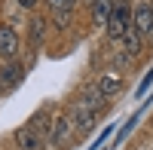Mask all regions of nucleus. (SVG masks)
<instances>
[{"label": "nucleus", "instance_id": "nucleus-1", "mask_svg": "<svg viewBox=\"0 0 153 150\" xmlns=\"http://www.w3.org/2000/svg\"><path fill=\"white\" fill-rule=\"evenodd\" d=\"M129 25H132L129 3H120V6H113L110 19H107V37H110V40H123V34L129 31Z\"/></svg>", "mask_w": 153, "mask_h": 150}, {"label": "nucleus", "instance_id": "nucleus-2", "mask_svg": "<svg viewBox=\"0 0 153 150\" xmlns=\"http://www.w3.org/2000/svg\"><path fill=\"white\" fill-rule=\"evenodd\" d=\"M132 28H135L138 34H141V37L153 34V6H150V3H138V6H135Z\"/></svg>", "mask_w": 153, "mask_h": 150}, {"label": "nucleus", "instance_id": "nucleus-3", "mask_svg": "<svg viewBox=\"0 0 153 150\" xmlns=\"http://www.w3.org/2000/svg\"><path fill=\"white\" fill-rule=\"evenodd\" d=\"M16 52H19V37H16L12 28L3 25V28H0V55H3V58H12Z\"/></svg>", "mask_w": 153, "mask_h": 150}, {"label": "nucleus", "instance_id": "nucleus-4", "mask_svg": "<svg viewBox=\"0 0 153 150\" xmlns=\"http://www.w3.org/2000/svg\"><path fill=\"white\" fill-rule=\"evenodd\" d=\"M16 144L22 150H43V141L37 135V129H19L16 132Z\"/></svg>", "mask_w": 153, "mask_h": 150}, {"label": "nucleus", "instance_id": "nucleus-5", "mask_svg": "<svg viewBox=\"0 0 153 150\" xmlns=\"http://www.w3.org/2000/svg\"><path fill=\"white\" fill-rule=\"evenodd\" d=\"M22 74H25V68L19 65V61H9V65L0 71V89H12V86L22 80Z\"/></svg>", "mask_w": 153, "mask_h": 150}, {"label": "nucleus", "instance_id": "nucleus-6", "mask_svg": "<svg viewBox=\"0 0 153 150\" xmlns=\"http://www.w3.org/2000/svg\"><path fill=\"white\" fill-rule=\"evenodd\" d=\"M110 12H113V0H95V3H92V19H95V25H107Z\"/></svg>", "mask_w": 153, "mask_h": 150}, {"label": "nucleus", "instance_id": "nucleus-7", "mask_svg": "<svg viewBox=\"0 0 153 150\" xmlns=\"http://www.w3.org/2000/svg\"><path fill=\"white\" fill-rule=\"evenodd\" d=\"M98 92H101V95L120 92V77H117V74H104V77H101V83H98Z\"/></svg>", "mask_w": 153, "mask_h": 150}, {"label": "nucleus", "instance_id": "nucleus-8", "mask_svg": "<svg viewBox=\"0 0 153 150\" xmlns=\"http://www.w3.org/2000/svg\"><path fill=\"white\" fill-rule=\"evenodd\" d=\"M123 40H126V49H129L132 55H135V52H141V34H138L132 25H129V31L123 34Z\"/></svg>", "mask_w": 153, "mask_h": 150}, {"label": "nucleus", "instance_id": "nucleus-9", "mask_svg": "<svg viewBox=\"0 0 153 150\" xmlns=\"http://www.w3.org/2000/svg\"><path fill=\"white\" fill-rule=\"evenodd\" d=\"M71 132V123L65 120V117H58L55 120V126H52V135H49V138H52V144H58V141H65V135Z\"/></svg>", "mask_w": 153, "mask_h": 150}, {"label": "nucleus", "instance_id": "nucleus-10", "mask_svg": "<svg viewBox=\"0 0 153 150\" xmlns=\"http://www.w3.org/2000/svg\"><path fill=\"white\" fill-rule=\"evenodd\" d=\"M92 126H95V114L89 110V114H83V117H80V132H89Z\"/></svg>", "mask_w": 153, "mask_h": 150}, {"label": "nucleus", "instance_id": "nucleus-11", "mask_svg": "<svg viewBox=\"0 0 153 150\" xmlns=\"http://www.w3.org/2000/svg\"><path fill=\"white\" fill-rule=\"evenodd\" d=\"M76 3V0H49V6H52V9H71Z\"/></svg>", "mask_w": 153, "mask_h": 150}, {"label": "nucleus", "instance_id": "nucleus-12", "mask_svg": "<svg viewBox=\"0 0 153 150\" xmlns=\"http://www.w3.org/2000/svg\"><path fill=\"white\" fill-rule=\"evenodd\" d=\"M19 3H22V6H34L37 0H19Z\"/></svg>", "mask_w": 153, "mask_h": 150}]
</instances>
